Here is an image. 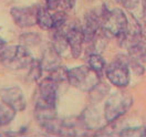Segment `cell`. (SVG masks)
Returning a JSON list of instances; mask_svg holds the SVG:
<instances>
[{"mask_svg":"<svg viewBox=\"0 0 146 137\" xmlns=\"http://www.w3.org/2000/svg\"><path fill=\"white\" fill-rule=\"evenodd\" d=\"M5 46H6V41H5L3 39L0 38V50H2Z\"/></svg>","mask_w":146,"mask_h":137,"instance_id":"484cf974","label":"cell"},{"mask_svg":"<svg viewBox=\"0 0 146 137\" xmlns=\"http://www.w3.org/2000/svg\"><path fill=\"white\" fill-rule=\"evenodd\" d=\"M68 76H69V70L62 65H59L54 70H52L50 72V75H49V77L56 83L68 81Z\"/></svg>","mask_w":146,"mask_h":137,"instance_id":"ac0fdd59","label":"cell"},{"mask_svg":"<svg viewBox=\"0 0 146 137\" xmlns=\"http://www.w3.org/2000/svg\"><path fill=\"white\" fill-rule=\"evenodd\" d=\"M144 19H145V22H146V0H145V6H144Z\"/></svg>","mask_w":146,"mask_h":137,"instance_id":"4316f807","label":"cell"},{"mask_svg":"<svg viewBox=\"0 0 146 137\" xmlns=\"http://www.w3.org/2000/svg\"><path fill=\"white\" fill-rule=\"evenodd\" d=\"M62 0H46V8L52 11V10H56L58 7L61 5Z\"/></svg>","mask_w":146,"mask_h":137,"instance_id":"cb8c5ba5","label":"cell"},{"mask_svg":"<svg viewBox=\"0 0 146 137\" xmlns=\"http://www.w3.org/2000/svg\"><path fill=\"white\" fill-rule=\"evenodd\" d=\"M116 39H117L119 46H123L126 50L143 41L142 29H141V26H139L138 21L135 19V17L131 16V18H128L127 26L125 28V30Z\"/></svg>","mask_w":146,"mask_h":137,"instance_id":"52a82bcc","label":"cell"},{"mask_svg":"<svg viewBox=\"0 0 146 137\" xmlns=\"http://www.w3.org/2000/svg\"><path fill=\"white\" fill-rule=\"evenodd\" d=\"M40 61H41V65H42L43 70L51 72L52 70H54L55 68H58L60 65L61 54L51 44V46L46 48V50L42 53V58H41Z\"/></svg>","mask_w":146,"mask_h":137,"instance_id":"7c38bea8","label":"cell"},{"mask_svg":"<svg viewBox=\"0 0 146 137\" xmlns=\"http://www.w3.org/2000/svg\"><path fill=\"white\" fill-rule=\"evenodd\" d=\"M58 30H60L65 36L72 56L74 59H78L82 54L83 43L85 42L82 27L75 22H72V23H65L63 27Z\"/></svg>","mask_w":146,"mask_h":137,"instance_id":"8992f818","label":"cell"},{"mask_svg":"<svg viewBox=\"0 0 146 137\" xmlns=\"http://www.w3.org/2000/svg\"><path fill=\"white\" fill-rule=\"evenodd\" d=\"M16 111L5 102H0V126H5L11 123L16 116Z\"/></svg>","mask_w":146,"mask_h":137,"instance_id":"2e32d148","label":"cell"},{"mask_svg":"<svg viewBox=\"0 0 146 137\" xmlns=\"http://www.w3.org/2000/svg\"><path fill=\"white\" fill-rule=\"evenodd\" d=\"M36 24L43 30H52L54 26L53 15L46 7H38L36 12Z\"/></svg>","mask_w":146,"mask_h":137,"instance_id":"5bb4252c","label":"cell"},{"mask_svg":"<svg viewBox=\"0 0 146 137\" xmlns=\"http://www.w3.org/2000/svg\"><path fill=\"white\" fill-rule=\"evenodd\" d=\"M99 75L89 65H80L69 70L68 82L80 91L92 92L100 83Z\"/></svg>","mask_w":146,"mask_h":137,"instance_id":"277c9868","label":"cell"},{"mask_svg":"<svg viewBox=\"0 0 146 137\" xmlns=\"http://www.w3.org/2000/svg\"><path fill=\"white\" fill-rule=\"evenodd\" d=\"M88 65L93 71L100 74L105 68V61L100 53H91L88 58Z\"/></svg>","mask_w":146,"mask_h":137,"instance_id":"e0dca14e","label":"cell"},{"mask_svg":"<svg viewBox=\"0 0 146 137\" xmlns=\"http://www.w3.org/2000/svg\"><path fill=\"white\" fill-rule=\"evenodd\" d=\"M51 44L60 54L64 53L69 49V44L65 39V36L60 30H54V32L52 34V43Z\"/></svg>","mask_w":146,"mask_h":137,"instance_id":"9a60e30c","label":"cell"},{"mask_svg":"<svg viewBox=\"0 0 146 137\" xmlns=\"http://www.w3.org/2000/svg\"><path fill=\"white\" fill-rule=\"evenodd\" d=\"M43 71L44 70H43V68L41 65V61L33 59L31 65L29 66V77L32 81H39L41 79V76H42Z\"/></svg>","mask_w":146,"mask_h":137,"instance_id":"d6986e66","label":"cell"},{"mask_svg":"<svg viewBox=\"0 0 146 137\" xmlns=\"http://www.w3.org/2000/svg\"><path fill=\"white\" fill-rule=\"evenodd\" d=\"M75 1L76 0H62V6L65 10H72L75 6Z\"/></svg>","mask_w":146,"mask_h":137,"instance_id":"d4e9b609","label":"cell"},{"mask_svg":"<svg viewBox=\"0 0 146 137\" xmlns=\"http://www.w3.org/2000/svg\"><path fill=\"white\" fill-rule=\"evenodd\" d=\"M101 30V15H98L95 11H89L84 16V22L82 26V31L84 34V40L88 43H91L96 38Z\"/></svg>","mask_w":146,"mask_h":137,"instance_id":"8fae6325","label":"cell"},{"mask_svg":"<svg viewBox=\"0 0 146 137\" xmlns=\"http://www.w3.org/2000/svg\"><path fill=\"white\" fill-rule=\"evenodd\" d=\"M21 42L25 44V46H36L38 43H40V38L36 33H26V34H22L20 37Z\"/></svg>","mask_w":146,"mask_h":137,"instance_id":"7402d4cb","label":"cell"},{"mask_svg":"<svg viewBox=\"0 0 146 137\" xmlns=\"http://www.w3.org/2000/svg\"><path fill=\"white\" fill-rule=\"evenodd\" d=\"M33 61L32 55L26 46H5L0 52V62L2 65L10 70H22L29 68Z\"/></svg>","mask_w":146,"mask_h":137,"instance_id":"6da1fadb","label":"cell"},{"mask_svg":"<svg viewBox=\"0 0 146 137\" xmlns=\"http://www.w3.org/2000/svg\"><path fill=\"white\" fill-rule=\"evenodd\" d=\"M66 15L64 11H56L53 13V21H54V26H53V31L54 30H58L60 28H62L66 23Z\"/></svg>","mask_w":146,"mask_h":137,"instance_id":"44dd1931","label":"cell"},{"mask_svg":"<svg viewBox=\"0 0 146 137\" xmlns=\"http://www.w3.org/2000/svg\"><path fill=\"white\" fill-rule=\"evenodd\" d=\"M38 7H13L10 10L13 22L20 28H30L36 24Z\"/></svg>","mask_w":146,"mask_h":137,"instance_id":"30bf717a","label":"cell"},{"mask_svg":"<svg viewBox=\"0 0 146 137\" xmlns=\"http://www.w3.org/2000/svg\"><path fill=\"white\" fill-rule=\"evenodd\" d=\"M0 99L8 104L16 112L25 111L27 107V101L22 90L18 86H8L0 90Z\"/></svg>","mask_w":146,"mask_h":137,"instance_id":"9c48e42d","label":"cell"},{"mask_svg":"<svg viewBox=\"0 0 146 137\" xmlns=\"http://www.w3.org/2000/svg\"><path fill=\"white\" fill-rule=\"evenodd\" d=\"M117 1L119 3H122L128 10L135 9L138 6V3H139V0H117Z\"/></svg>","mask_w":146,"mask_h":137,"instance_id":"603a6c76","label":"cell"},{"mask_svg":"<svg viewBox=\"0 0 146 137\" xmlns=\"http://www.w3.org/2000/svg\"><path fill=\"white\" fill-rule=\"evenodd\" d=\"M58 97V83L46 77L42 80L38 87V99L36 105L55 107Z\"/></svg>","mask_w":146,"mask_h":137,"instance_id":"ba28073f","label":"cell"},{"mask_svg":"<svg viewBox=\"0 0 146 137\" xmlns=\"http://www.w3.org/2000/svg\"><path fill=\"white\" fill-rule=\"evenodd\" d=\"M127 16L119 8L103 9L101 13V31L106 38H117L127 26Z\"/></svg>","mask_w":146,"mask_h":137,"instance_id":"3957f363","label":"cell"},{"mask_svg":"<svg viewBox=\"0 0 146 137\" xmlns=\"http://www.w3.org/2000/svg\"><path fill=\"white\" fill-rule=\"evenodd\" d=\"M133 104V97L127 92L116 91L112 93L104 104V117L106 123L112 124L123 116Z\"/></svg>","mask_w":146,"mask_h":137,"instance_id":"7a4b0ae2","label":"cell"},{"mask_svg":"<svg viewBox=\"0 0 146 137\" xmlns=\"http://www.w3.org/2000/svg\"><path fill=\"white\" fill-rule=\"evenodd\" d=\"M105 75L113 85L122 89L126 87L131 81L128 55H117L105 69Z\"/></svg>","mask_w":146,"mask_h":137,"instance_id":"5b68a950","label":"cell"},{"mask_svg":"<svg viewBox=\"0 0 146 137\" xmlns=\"http://www.w3.org/2000/svg\"><path fill=\"white\" fill-rule=\"evenodd\" d=\"M121 136L124 137H139L146 136V129L144 127H127L121 130Z\"/></svg>","mask_w":146,"mask_h":137,"instance_id":"ffe728a7","label":"cell"},{"mask_svg":"<svg viewBox=\"0 0 146 137\" xmlns=\"http://www.w3.org/2000/svg\"><path fill=\"white\" fill-rule=\"evenodd\" d=\"M102 120H105V118H101L99 115V112L95 111L93 107H89L84 112V118L83 123L84 125L90 129H100L104 126V123Z\"/></svg>","mask_w":146,"mask_h":137,"instance_id":"4fadbf2b","label":"cell"}]
</instances>
